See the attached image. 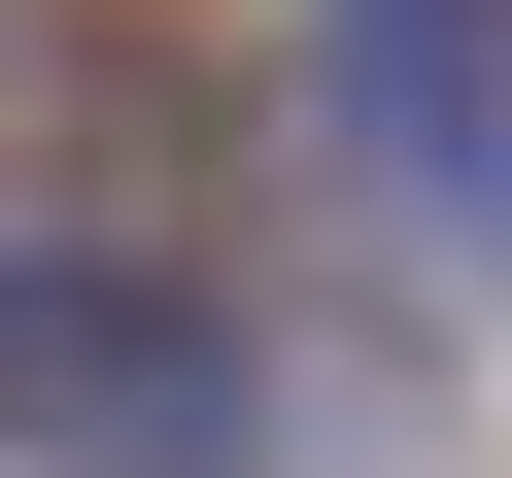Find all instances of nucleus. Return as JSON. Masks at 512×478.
Listing matches in <instances>:
<instances>
[{
    "instance_id": "1",
    "label": "nucleus",
    "mask_w": 512,
    "mask_h": 478,
    "mask_svg": "<svg viewBox=\"0 0 512 478\" xmlns=\"http://www.w3.org/2000/svg\"><path fill=\"white\" fill-rule=\"evenodd\" d=\"M239 103H274V0H0V137H35V171L205 205V171H239Z\"/></svg>"
}]
</instances>
